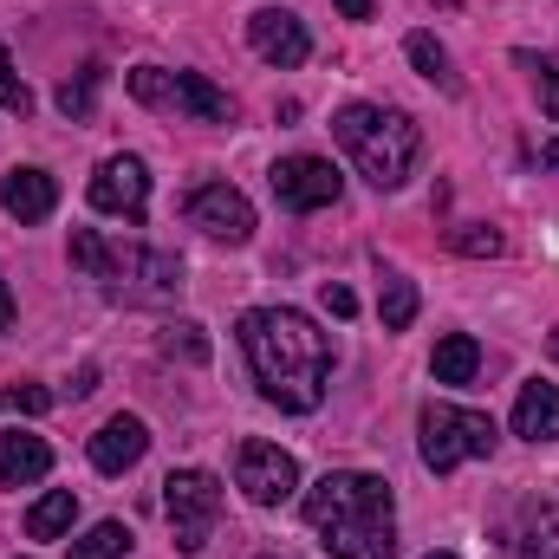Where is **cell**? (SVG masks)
<instances>
[{"instance_id": "1", "label": "cell", "mask_w": 559, "mask_h": 559, "mask_svg": "<svg viewBox=\"0 0 559 559\" xmlns=\"http://www.w3.org/2000/svg\"><path fill=\"white\" fill-rule=\"evenodd\" d=\"M235 332H241V352H248L254 384H261L267 404L293 411V417H306V411L325 404L332 345H325V332L306 312H293V306H254V312H241Z\"/></svg>"}, {"instance_id": "2", "label": "cell", "mask_w": 559, "mask_h": 559, "mask_svg": "<svg viewBox=\"0 0 559 559\" xmlns=\"http://www.w3.org/2000/svg\"><path fill=\"white\" fill-rule=\"evenodd\" d=\"M306 521L332 559H391L397 554V495L384 475L332 468L306 495Z\"/></svg>"}, {"instance_id": "3", "label": "cell", "mask_w": 559, "mask_h": 559, "mask_svg": "<svg viewBox=\"0 0 559 559\" xmlns=\"http://www.w3.org/2000/svg\"><path fill=\"white\" fill-rule=\"evenodd\" d=\"M332 138L345 143V156L358 163V176L371 189H404L411 169L423 156V131L411 111H391V105H345L332 118Z\"/></svg>"}, {"instance_id": "4", "label": "cell", "mask_w": 559, "mask_h": 559, "mask_svg": "<svg viewBox=\"0 0 559 559\" xmlns=\"http://www.w3.org/2000/svg\"><path fill=\"white\" fill-rule=\"evenodd\" d=\"M72 261L92 280H105L118 299H138V306H163L182 293V261L163 254V248H124V241H105L92 228L72 235Z\"/></svg>"}, {"instance_id": "5", "label": "cell", "mask_w": 559, "mask_h": 559, "mask_svg": "<svg viewBox=\"0 0 559 559\" xmlns=\"http://www.w3.org/2000/svg\"><path fill=\"white\" fill-rule=\"evenodd\" d=\"M495 417H481V411H455V404H429L417 417V455L429 475H449V468H462V462H475V455H495Z\"/></svg>"}, {"instance_id": "6", "label": "cell", "mask_w": 559, "mask_h": 559, "mask_svg": "<svg viewBox=\"0 0 559 559\" xmlns=\"http://www.w3.org/2000/svg\"><path fill=\"white\" fill-rule=\"evenodd\" d=\"M163 521H169L182 554H202L215 540V521H222V481L209 468H176L163 481Z\"/></svg>"}, {"instance_id": "7", "label": "cell", "mask_w": 559, "mask_h": 559, "mask_svg": "<svg viewBox=\"0 0 559 559\" xmlns=\"http://www.w3.org/2000/svg\"><path fill=\"white\" fill-rule=\"evenodd\" d=\"M235 488L254 501V508H286L299 495V462L280 449V442H241L235 455Z\"/></svg>"}, {"instance_id": "8", "label": "cell", "mask_w": 559, "mask_h": 559, "mask_svg": "<svg viewBox=\"0 0 559 559\" xmlns=\"http://www.w3.org/2000/svg\"><path fill=\"white\" fill-rule=\"evenodd\" d=\"M274 195H280V209L312 215V209H332V202L345 195V176H338L325 156H280L274 163Z\"/></svg>"}, {"instance_id": "9", "label": "cell", "mask_w": 559, "mask_h": 559, "mask_svg": "<svg viewBox=\"0 0 559 559\" xmlns=\"http://www.w3.org/2000/svg\"><path fill=\"white\" fill-rule=\"evenodd\" d=\"M189 222H195L209 241H228V248H241V241L254 235V202H248L235 182H202V189L189 195Z\"/></svg>"}, {"instance_id": "10", "label": "cell", "mask_w": 559, "mask_h": 559, "mask_svg": "<svg viewBox=\"0 0 559 559\" xmlns=\"http://www.w3.org/2000/svg\"><path fill=\"white\" fill-rule=\"evenodd\" d=\"M92 209H98V215L143 222V209H150V169H143V156H105V163H98V176H92Z\"/></svg>"}, {"instance_id": "11", "label": "cell", "mask_w": 559, "mask_h": 559, "mask_svg": "<svg viewBox=\"0 0 559 559\" xmlns=\"http://www.w3.org/2000/svg\"><path fill=\"white\" fill-rule=\"evenodd\" d=\"M248 46H254L267 66H280V72H293V66L312 59V33H306V20L286 13V7H261V13L248 20Z\"/></svg>"}, {"instance_id": "12", "label": "cell", "mask_w": 559, "mask_h": 559, "mask_svg": "<svg viewBox=\"0 0 559 559\" xmlns=\"http://www.w3.org/2000/svg\"><path fill=\"white\" fill-rule=\"evenodd\" d=\"M143 449H150L143 417H111L98 436H92V468H98V475H124V468L143 462Z\"/></svg>"}, {"instance_id": "13", "label": "cell", "mask_w": 559, "mask_h": 559, "mask_svg": "<svg viewBox=\"0 0 559 559\" xmlns=\"http://www.w3.org/2000/svg\"><path fill=\"white\" fill-rule=\"evenodd\" d=\"M0 202H7V215L13 222H46L52 209H59V182L46 176V169H7V182H0Z\"/></svg>"}, {"instance_id": "14", "label": "cell", "mask_w": 559, "mask_h": 559, "mask_svg": "<svg viewBox=\"0 0 559 559\" xmlns=\"http://www.w3.org/2000/svg\"><path fill=\"white\" fill-rule=\"evenodd\" d=\"M169 111H182V118H195V124H235L228 92H215L202 72H169Z\"/></svg>"}, {"instance_id": "15", "label": "cell", "mask_w": 559, "mask_h": 559, "mask_svg": "<svg viewBox=\"0 0 559 559\" xmlns=\"http://www.w3.org/2000/svg\"><path fill=\"white\" fill-rule=\"evenodd\" d=\"M52 475V449H46V436H0V488H33V481H46Z\"/></svg>"}, {"instance_id": "16", "label": "cell", "mask_w": 559, "mask_h": 559, "mask_svg": "<svg viewBox=\"0 0 559 559\" xmlns=\"http://www.w3.org/2000/svg\"><path fill=\"white\" fill-rule=\"evenodd\" d=\"M514 436H527V442H559V384H521V397H514Z\"/></svg>"}, {"instance_id": "17", "label": "cell", "mask_w": 559, "mask_h": 559, "mask_svg": "<svg viewBox=\"0 0 559 559\" xmlns=\"http://www.w3.org/2000/svg\"><path fill=\"white\" fill-rule=\"evenodd\" d=\"M429 371H436V384H475V371H481V345H475L468 332H449V338L436 345Z\"/></svg>"}, {"instance_id": "18", "label": "cell", "mask_w": 559, "mask_h": 559, "mask_svg": "<svg viewBox=\"0 0 559 559\" xmlns=\"http://www.w3.org/2000/svg\"><path fill=\"white\" fill-rule=\"evenodd\" d=\"M72 521H79V495L72 488H52V495H39L26 508V534L33 540H59V534H72Z\"/></svg>"}, {"instance_id": "19", "label": "cell", "mask_w": 559, "mask_h": 559, "mask_svg": "<svg viewBox=\"0 0 559 559\" xmlns=\"http://www.w3.org/2000/svg\"><path fill=\"white\" fill-rule=\"evenodd\" d=\"M521 559H559V501H534L521 521Z\"/></svg>"}, {"instance_id": "20", "label": "cell", "mask_w": 559, "mask_h": 559, "mask_svg": "<svg viewBox=\"0 0 559 559\" xmlns=\"http://www.w3.org/2000/svg\"><path fill=\"white\" fill-rule=\"evenodd\" d=\"M378 319H384V332H411V319H417V280L384 274V286H378Z\"/></svg>"}, {"instance_id": "21", "label": "cell", "mask_w": 559, "mask_h": 559, "mask_svg": "<svg viewBox=\"0 0 559 559\" xmlns=\"http://www.w3.org/2000/svg\"><path fill=\"white\" fill-rule=\"evenodd\" d=\"M404 52H411V66H417L429 85H442V92H455V72H449V52H442V39L436 33H411L404 39Z\"/></svg>"}, {"instance_id": "22", "label": "cell", "mask_w": 559, "mask_h": 559, "mask_svg": "<svg viewBox=\"0 0 559 559\" xmlns=\"http://www.w3.org/2000/svg\"><path fill=\"white\" fill-rule=\"evenodd\" d=\"M72 559H131V527L124 521H98L85 540H72Z\"/></svg>"}, {"instance_id": "23", "label": "cell", "mask_w": 559, "mask_h": 559, "mask_svg": "<svg viewBox=\"0 0 559 559\" xmlns=\"http://www.w3.org/2000/svg\"><path fill=\"white\" fill-rule=\"evenodd\" d=\"M98 79H105V72L92 66V72H79V79H66V85H59V111H66L72 124H85V118H92V98H98Z\"/></svg>"}, {"instance_id": "24", "label": "cell", "mask_w": 559, "mask_h": 559, "mask_svg": "<svg viewBox=\"0 0 559 559\" xmlns=\"http://www.w3.org/2000/svg\"><path fill=\"white\" fill-rule=\"evenodd\" d=\"M449 248H455V254H468V261H495L508 241H501V228H488V222H468V228H455V235H449Z\"/></svg>"}, {"instance_id": "25", "label": "cell", "mask_w": 559, "mask_h": 559, "mask_svg": "<svg viewBox=\"0 0 559 559\" xmlns=\"http://www.w3.org/2000/svg\"><path fill=\"white\" fill-rule=\"evenodd\" d=\"M521 66H527L534 85H540V111L559 118V52H521Z\"/></svg>"}, {"instance_id": "26", "label": "cell", "mask_w": 559, "mask_h": 559, "mask_svg": "<svg viewBox=\"0 0 559 559\" xmlns=\"http://www.w3.org/2000/svg\"><path fill=\"white\" fill-rule=\"evenodd\" d=\"M131 98L150 105V111H169V72L163 66H138L131 72Z\"/></svg>"}, {"instance_id": "27", "label": "cell", "mask_w": 559, "mask_h": 559, "mask_svg": "<svg viewBox=\"0 0 559 559\" xmlns=\"http://www.w3.org/2000/svg\"><path fill=\"white\" fill-rule=\"evenodd\" d=\"M163 352H169V358H189V365H209L202 325H169V332H163Z\"/></svg>"}, {"instance_id": "28", "label": "cell", "mask_w": 559, "mask_h": 559, "mask_svg": "<svg viewBox=\"0 0 559 559\" xmlns=\"http://www.w3.org/2000/svg\"><path fill=\"white\" fill-rule=\"evenodd\" d=\"M0 111H13V118H26V111H33V92H26V79L13 72L7 46H0Z\"/></svg>"}, {"instance_id": "29", "label": "cell", "mask_w": 559, "mask_h": 559, "mask_svg": "<svg viewBox=\"0 0 559 559\" xmlns=\"http://www.w3.org/2000/svg\"><path fill=\"white\" fill-rule=\"evenodd\" d=\"M0 404L7 411H26V417H46L52 411V391L46 384H13V391H0Z\"/></svg>"}, {"instance_id": "30", "label": "cell", "mask_w": 559, "mask_h": 559, "mask_svg": "<svg viewBox=\"0 0 559 559\" xmlns=\"http://www.w3.org/2000/svg\"><path fill=\"white\" fill-rule=\"evenodd\" d=\"M319 299H325V312H332V319H352V312H358V293H352V286H332V280H325V293H319Z\"/></svg>"}, {"instance_id": "31", "label": "cell", "mask_w": 559, "mask_h": 559, "mask_svg": "<svg viewBox=\"0 0 559 559\" xmlns=\"http://www.w3.org/2000/svg\"><path fill=\"white\" fill-rule=\"evenodd\" d=\"M332 7H338L345 20H371V13H378V0H332Z\"/></svg>"}, {"instance_id": "32", "label": "cell", "mask_w": 559, "mask_h": 559, "mask_svg": "<svg viewBox=\"0 0 559 559\" xmlns=\"http://www.w3.org/2000/svg\"><path fill=\"white\" fill-rule=\"evenodd\" d=\"M13 325V293H7V280H0V332Z\"/></svg>"}, {"instance_id": "33", "label": "cell", "mask_w": 559, "mask_h": 559, "mask_svg": "<svg viewBox=\"0 0 559 559\" xmlns=\"http://www.w3.org/2000/svg\"><path fill=\"white\" fill-rule=\"evenodd\" d=\"M540 163H547V169H559V138L547 143V150H540Z\"/></svg>"}, {"instance_id": "34", "label": "cell", "mask_w": 559, "mask_h": 559, "mask_svg": "<svg viewBox=\"0 0 559 559\" xmlns=\"http://www.w3.org/2000/svg\"><path fill=\"white\" fill-rule=\"evenodd\" d=\"M429 559H455V554H429Z\"/></svg>"}]
</instances>
